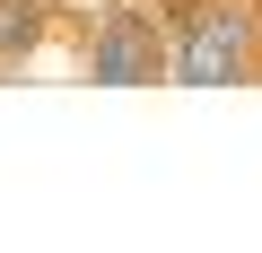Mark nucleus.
Instances as JSON below:
<instances>
[{
	"mask_svg": "<svg viewBox=\"0 0 262 253\" xmlns=\"http://www.w3.org/2000/svg\"><path fill=\"white\" fill-rule=\"evenodd\" d=\"M166 79L175 87H253L262 79L253 0H184L166 18Z\"/></svg>",
	"mask_w": 262,
	"mask_h": 253,
	"instance_id": "nucleus-1",
	"label": "nucleus"
},
{
	"mask_svg": "<svg viewBox=\"0 0 262 253\" xmlns=\"http://www.w3.org/2000/svg\"><path fill=\"white\" fill-rule=\"evenodd\" d=\"M79 70L105 79V87H158L166 79V27H158V9L149 0H105V9H88Z\"/></svg>",
	"mask_w": 262,
	"mask_h": 253,
	"instance_id": "nucleus-2",
	"label": "nucleus"
},
{
	"mask_svg": "<svg viewBox=\"0 0 262 253\" xmlns=\"http://www.w3.org/2000/svg\"><path fill=\"white\" fill-rule=\"evenodd\" d=\"M53 18H61V0H0V70L35 61L44 35H53Z\"/></svg>",
	"mask_w": 262,
	"mask_h": 253,
	"instance_id": "nucleus-3",
	"label": "nucleus"
},
{
	"mask_svg": "<svg viewBox=\"0 0 262 253\" xmlns=\"http://www.w3.org/2000/svg\"><path fill=\"white\" fill-rule=\"evenodd\" d=\"M253 35H262V0H253Z\"/></svg>",
	"mask_w": 262,
	"mask_h": 253,
	"instance_id": "nucleus-4",
	"label": "nucleus"
}]
</instances>
